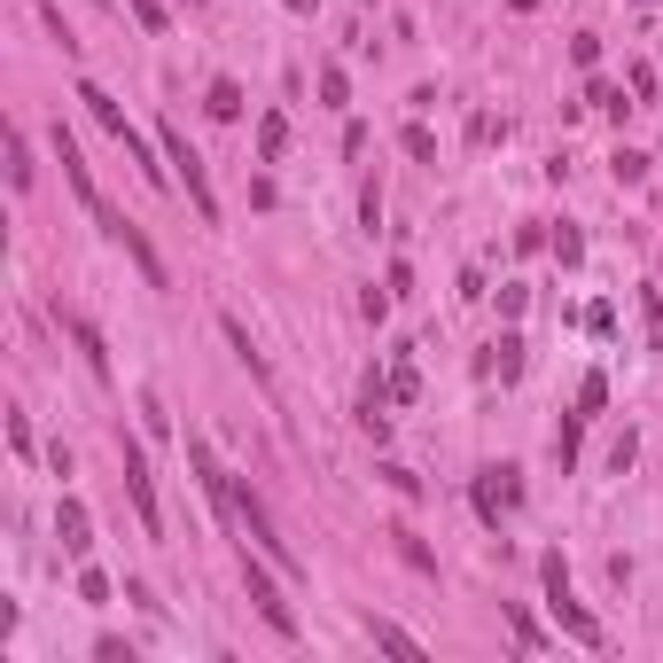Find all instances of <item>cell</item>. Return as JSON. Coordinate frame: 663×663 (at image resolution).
<instances>
[{
  "mask_svg": "<svg viewBox=\"0 0 663 663\" xmlns=\"http://www.w3.org/2000/svg\"><path fill=\"white\" fill-rule=\"evenodd\" d=\"M156 141H164V164H173V173H180V188H188L196 219L211 226V219H219V196H211V180H203V156L188 148V133H180V125H156Z\"/></svg>",
  "mask_w": 663,
  "mask_h": 663,
  "instance_id": "7a4b0ae2",
  "label": "cell"
},
{
  "mask_svg": "<svg viewBox=\"0 0 663 663\" xmlns=\"http://www.w3.org/2000/svg\"><path fill=\"white\" fill-rule=\"evenodd\" d=\"M118 461H125V500H133V516H141V531L156 539V531H164V516H156V484H148V461H141V445L125 438V445H118Z\"/></svg>",
  "mask_w": 663,
  "mask_h": 663,
  "instance_id": "52a82bcc",
  "label": "cell"
},
{
  "mask_svg": "<svg viewBox=\"0 0 663 663\" xmlns=\"http://www.w3.org/2000/svg\"><path fill=\"white\" fill-rule=\"evenodd\" d=\"M55 156H63V180L78 188V203H87V211H95V203H102V196H95V173H87V164H78V141H70L63 125H55Z\"/></svg>",
  "mask_w": 663,
  "mask_h": 663,
  "instance_id": "8fae6325",
  "label": "cell"
},
{
  "mask_svg": "<svg viewBox=\"0 0 663 663\" xmlns=\"http://www.w3.org/2000/svg\"><path fill=\"white\" fill-rule=\"evenodd\" d=\"M188 9H196V0H188Z\"/></svg>",
  "mask_w": 663,
  "mask_h": 663,
  "instance_id": "836d02e7",
  "label": "cell"
},
{
  "mask_svg": "<svg viewBox=\"0 0 663 663\" xmlns=\"http://www.w3.org/2000/svg\"><path fill=\"white\" fill-rule=\"evenodd\" d=\"M360 312L383 328V320H390V281H383V289H360Z\"/></svg>",
  "mask_w": 663,
  "mask_h": 663,
  "instance_id": "484cf974",
  "label": "cell"
},
{
  "mask_svg": "<svg viewBox=\"0 0 663 663\" xmlns=\"http://www.w3.org/2000/svg\"><path fill=\"white\" fill-rule=\"evenodd\" d=\"M63 328H70V344H78V352H87V367H95V375L110 383V344H102V328H95L87 312H63Z\"/></svg>",
  "mask_w": 663,
  "mask_h": 663,
  "instance_id": "30bf717a",
  "label": "cell"
},
{
  "mask_svg": "<svg viewBox=\"0 0 663 663\" xmlns=\"http://www.w3.org/2000/svg\"><path fill=\"white\" fill-rule=\"evenodd\" d=\"M203 110H211L219 125H234V118H242V87H234V78H211V95H203Z\"/></svg>",
  "mask_w": 663,
  "mask_h": 663,
  "instance_id": "9a60e30c",
  "label": "cell"
},
{
  "mask_svg": "<svg viewBox=\"0 0 663 663\" xmlns=\"http://www.w3.org/2000/svg\"><path fill=\"white\" fill-rule=\"evenodd\" d=\"M55 539H63V554H78V562L95 554V516H87V500H63V508H55Z\"/></svg>",
  "mask_w": 663,
  "mask_h": 663,
  "instance_id": "9c48e42d",
  "label": "cell"
},
{
  "mask_svg": "<svg viewBox=\"0 0 663 663\" xmlns=\"http://www.w3.org/2000/svg\"><path fill=\"white\" fill-rule=\"evenodd\" d=\"M344 95H352V87H344V70H336V63H320V102H328V110H344Z\"/></svg>",
  "mask_w": 663,
  "mask_h": 663,
  "instance_id": "7402d4cb",
  "label": "cell"
},
{
  "mask_svg": "<svg viewBox=\"0 0 663 663\" xmlns=\"http://www.w3.org/2000/svg\"><path fill=\"white\" fill-rule=\"evenodd\" d=\"M413 390H422V375H413V367H406V360H398V367H390V398H398V406H406V398H413Z\"/></svg>",
  "mask_w": 663,
  "mask_h": 663,
  "instance_id": "f1b7e54d",
  "label": "cell"
},
{
  "mask_svg": "<svg viewBox=\"0 0 663 663\" xmlns=\"http://www.w3.org/2000/svg\"><path fill=\"white\" fill-rule=\"evenodd\" d=\"M9 188H16V196L32 188V141H24V133H9Z\"/></svg>",
  "mask_w": 663,
  "mask_h": 663,
  "instance_id": "ac0fdd59",
  "label": "cell"
},
{
  "mask_svg": "<svg viewBox=\"0 0 663 663\" xmlns=\"http://www.w3.org/2000/svg\"><path fill=\"white\" fill-rule=\"evenodd\" d=\"M78 102H87V110H95V118H102V125H110V133H118V148H125V141H133V125H125V110H118V102H110V95H102V87H95V78H78Z\"/></svg>",
  "mask_w": 663,
  "mask_h": 663,
  "instance_id": "7c38bea8",
  "label": "cell"
},
{
  "mask_svg": "<svg viewBox=\"0 0 663 663\" xmlns=\"http://www.w3.org/2000/svg\"><path fill=\"white\" fill-rule=\"evenodd\" d=\"M242 586H251L258 617H266L281 640H297V617H289V601H281V586H274V570H266V562H251V554H242Z\"/></svg>",
  "mask_w": 663,
  "mask_h": 663,
  "instance_id": "8992f818",
  "label": "cell"
},
{
  "mask_svg": "<svg viewBox=\"0 0 663 663\" xmlns=\"http://www.w3.org/2000/svg\"><path fill=\"white\" fill-rule=\"evenodd\" d=\"M95 663H133V648H125L118 632H102V640H95Z\"/></svg>",
  "mask_w": 663,
  "mask_h": 663,
  "instance_id": "4dcf8cb0",
  "label": "cell"
},
{
  "mask_svg": "<svg viewBox=\"0 0 663 663\" xmlns=\"http://www.w3.org/2000/svg\"><path fill=\"white\" fill-rule=\"evenodd\" d=\"M281 9H297V16H312V9H320V0H281Z\"/></svg>",
  "mask_w": 663,
  "mask_h": 663,
  "instance_id": "d6a6232c",
  "label": "cell"
},
{
  "mask_svg": "<svg viewBox=\"0 0 663 663\" xmlns=\"http://www.w3.org/2000/svg\"><path fill=\"white\" fill-rule=\"evenodd\" d=\"M125 9H133L141 32H164V0H125Z\"/></svg>",
  "mask_w": 663,
  "mask_h": 663,
  "instance_id": "83f0119b",
  "label": "cell"
},
{
  "mask_svg": "<svg viewBox=\"0 0 663 663\" xmlns=\"http://www.w3.org/2000/svg\"><path fill=\"white\" fill-rule=\"evenodd\" d=\"M632 453H640V438H632V430H625V438H617V445H609V468H617V476H625V468H632Z\"/></svg>",
  "mask_w": 663,
  "mask_h": 663,
  "instance_id": "1f68e13d",
  "label": "cell"
},
{
  "mask_svg": "<svg viewBox=\"0 0 663 663\" xmlns=\"http://www.w3.org/2000/svg\"><path fill=\"white\" fill-rule=\"evenodd\" d=\"M539 577H546V609H554V625L577 640V648H601L609 632H601V617L577 601V586H570V562L562 554H539Z\"/></svg>",
  "mask_w": 663,
  "mask_h": 663,
  "instance_id": "6da1fadb",
  "label": "cell"
},
{
  "mask_svg": "<svg viewBox=\"0 0 663 663\" xmlns=\"http://www.w3.org/2000/svg\"><path fill=\"white\" fill-rule=\"evenodd\" d=\"M508 625H516V640H523V648H546V632H539V617H531V609H508Z\"/></svg>",
  "mask_w": 663,
  "mask_h": 663,
  "instance_id": "4316f807",
  "label": "cell"
},
{
  "mask_svg": "<svg viewBox=\"0 0 663 663\" xmlns=\"http://www.w3.org/2000/svg\"><path fill=\"white\" fill-rule=\"evenodd\" d=\"M78 601H110V577L102 570H78Z\"/></svg>",
  "mask_w": 663,
  "mask_h": 663,
  "instance_id": "f546056e",
  "label": "cell"
},
{
  "mask_svg": "<svg viewBox=\"0 0 663 663\" xmlns=\"http://www.w3.org/2000/svg\"><path fill=\"white\" fill-rule=\"evenodd\" d=\"M281 148H289V118H281V110H274V118H266V125H258V156H266V164H274V156H281Z\"/></svg>",
  "mask_w": 663,
  "mask_h": 663,
  "instance_id": "d6986e66",
  "label": "cell"
},
{
  "mask_svg": "<svg viewBox=\"0 0 663 663\" xmlns=\"http://www.w3.org/2000/svg\"><path fill=\"white\" fill-rule=\"evenodd\" d=\"M188 468H196V484H203V500L219 508V516H242V484L219 468V453L203 445V438H188Z\"/></svg>",
  "mask_w": 663,
  "mask_h": 663,
  "instance_id": "277c9868",
  "label": "cell"
},
{
  "mask_svg": "<svg viewBox=\"0 0 663 663\" xmlns=\"http://www.w3.org/2000/svg\"><path fill=\"white\" fill-rule=\"evenodd\" d=\"M601 406H609V383H601V375H586V383H577V413H586V422H594Z\"/></svg>",
  "mask_w": 663,
  "mask_h": 663,
  "instance_id": "44dd1931",
  "label": "cell"
},
{
  "mask_svg": "<svg viewBox=\"0 0 663 663\" xmlns=\"http://www.w3.org/2000/svg\"><path fill=\"white\" fill-rule=\"evenodd\" d=\"M390 539H398V554H406V562H413V570H438V554H430V546H422V539H413V531H390Z\"/></svg>",
  "mask_w": 663,
  "mask_h": 663,
  "instance_id": "cb8c5ba5",
  "label": "cell"
},
{
  "mask_svg": "<svg viewBox=\"0 0 663 663\" xmlns=\"http://www.w3.org/2000/svg\"><path fill=\"white\" fill-rule=\"evenodd\" d=\"M95 219H102V234L118 242V251H125V258L141 266V281H148V289H164V258L148 251V234H141V226H133L125 211H110V203H95Z\"/></svg>",
  "mask_w": 663,
  "mask_h": 663,
  "instance_id": "3957f363",
  "label": "cell"
},
{
  "mask_svg": "<svg viewBox=\"0 0 663 663\" xmlns=\"http://www.w3.org/2000/svg\"><path fill=\"white\" fill-rule=\"evenodd\" d=\"M484 367H500V383H516V375H523V336H516V328H508L500 344H491V360H484Z\"/></svg>",
  "mask_w": 663,
  "mask_h": 663,
  "instance_id": "2e32d148",
  "label": "cell"
},
{
  "mask_svg": "<svg viewBox=\"0 0 663 663\" xmlns=\"http://www.w3.org/2000/svg\"><path fill=\"white\" fill-rule=\"evenodd\" d=\"M648 164H655V156H640V148H617V156H609V173H617V188H640V180H648Z\"/></svg>",
  "mask_w": 663,
  "mask_h": 663,
  "instance_id": "e0dca14e",
  "label": "cell"
},
{
  "mask_svg": "<svg viewBox=\"0 0 663 663\" xmlns=\"http://www.w3.org/2000/svg\"><path fill=\"white\" fill-rule=\"evenodd\" d=\"M516 500H523L516 468H484V476H476V516H484V523H500V516H508Z\"/></svg>",
  "mask_w": 663,
  "mask_h": 663,
  "instance_id": "ba28073f",
  "label": "cell"
},
{
  "mask_svg": "<svg viewBox=\"0 0 663 663\" xmlns=\"http://www.w3.org/2000/svg\"><path fill=\"white\" fill-rule=\"evenodd\" d=\"M554 258L577 266V258H586V234H577V226H554Z\"/></svg>",
  "mask_w": 663,
  "mask_h": 663,
  "instance_id": "603a6c76",
  "label": "cell"
},
{
  "mask_svg": "<svg viewBox=\"0 0 663 663\" xmlns=\"http://www.w3.org/2000/svg\"><path fill=\"white\" fill-rule=\"evenodd\" d=\"M219 328H226V344H234V360H242V367H251V375L266 383V360H258V344H251V328H242L234 312H219Z\"/></svg>",
  "mask_w": 663,
  "mask_h": 663,
  "instance_id": "5bb4252c",
  "label": "cell"
},
{
  "mask_svg": "<svg viewBox=\"0 0 663 663\" xmlns=\"http://www.w3.org/2000/svg\"><path fill=\"white\" fill-rule=\"evenodd\" d=\"M406 156H413V164H438V141H430V125H422V118L406 125Z\"/></svg>",
  "mask_w": 663,
  "mask_h": 663,
  "instance_id": "ffe728a7",
  "label": "cell"
},
{
  "mask_svg": "<svg viewBox=\"0 0 663 663\" xmlns=\"http://www.w3.org/2000/svg\"><path fill=\"white\" fill-rule=\"evenodd\" d=\"M242 531H251V539H258V554H266L274 570H289V577H297V554H289V539L274 531V516H266V500H258V491H251V484H242Z\"/></svg>",
  "mask_w": 663,
  "mask_h": 663,
  "instance_id": "5b68a950",
  "label": "cell"
},
{
  "mask_svg": "<svg viewBox=\"0 0 663 663\" xmlns=\"http://www.w3.org/2000/svg\"><path fill=\"white\" fill-rule=\"evenodd\" d=\"M367 640H375V648H390V655H422V640H413L406 625H390V617H367Z\"/></svg>",
  "mask_w": 663,
  "mask_h": 663,
  "instance_id": "4fadbf2b",
  "label": "cell"
},
{
  "mask_svg": "<svg viewBox=\"0 0 663 663\" xmlns=\"http://www.w3.org/2000/svg\"><path fill=\"white\" fill-rule=\"evenodd\" d=\"M360 219H367V234L383 226V180H367V188H360Z\"/></svg>",
  "mask_w": 663,
  "mask_h": 663,
  "instance_id": "d4e9b609",
  "label": "cell"
}]
</instances>
